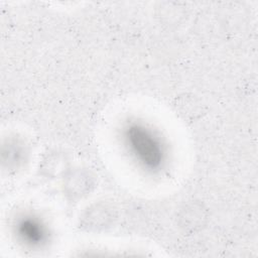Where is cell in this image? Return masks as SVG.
Listing matches in <instances>:
<instances>
[{
    "mask_svg": "<svg viewBox=\"0 0 258 258\" xmlns=\"http://www.w3.org/2000/svg\"><path fill=\"white\" fill-rule=\"evenodd\" d=\"M122 142L138 167L149 174L161 172L167 162V147L160 134L142 121H129L122 129Z\"/></svg>",
    "mask_w": 258,
    "mask_h": 258,
    "instance_id": "1",
    "label": "cell"
},
{
    "mask_svg": "<svg viewBox=\"0 0 258 258\" xmlns=\"http://www.w3.org/2000/svg\"><path fill=\"white\" fill-rule=\"evenodd\" d=\"M93 180L87 172L76 170L71 172L64 181V190L72 199H80L90 192Z\"/></svg>",
    "mask_w": 258,
    "mask_h": 258,
    "instance_id": "4",
    "label": "cell"
},
{
    "mask_svg": "<svg viewBox=\"0 0 258 258\" xmlns=\"http://www.w3.org/2000/svg\"><path fill=\"white\" fill-rule=\"evenodd\" d=\"M112 213L110 212V209L107 207H100L97 206L94 209H91V211L88 212V214L85 217V226L90 229H99L103 228L104 226H108L109 223L112 221Z\"/></svg>",
    "mask_w": 258,
    "mask_h": 258,
    "instance_id": "5",
    "label": "cell"
},
{
    "mask_svg": "<svg viewBox=\"0 0 258 258\" xmlns=\"http://www.w3.org/2000/svg\"><path fill=\"white\" fill-rule=\"evenodd\" d=\"M27 157L24 143L17 139H8L2 146V161L8 169H18L23 165Z\"/></svg>",
    "mask_w": 258,
    "mask_h": 258,
    "instance_id": "3",
    "label": "cell"
},
{
    "mask_svg": "<svg viewBox=\"0 0 258 258\" xmlns=\"http://www.w3.org/2000/svg\"><path fill=\"white\" fill-rule=\"evenodd\" d=\"M12 226L17 241L29 249H40L50 239L46 222L37 214L22 213L15 218Z\"/></svg>",
    "mask_w": 258,
    "mask_h": 258,
    "instance_id": "2",
    "label": "cell"
}]
</instances>
